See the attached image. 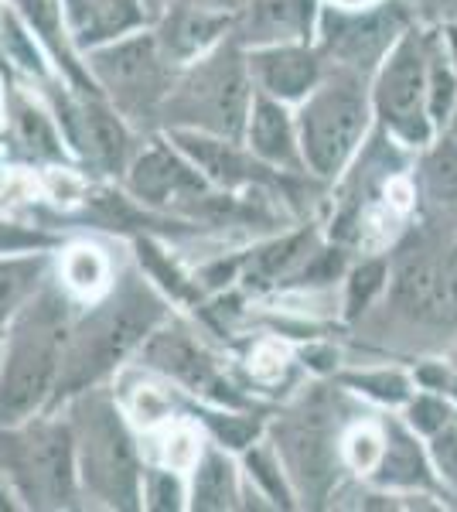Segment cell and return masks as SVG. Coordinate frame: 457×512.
<instances>
[{
  "instance_id": "2e32d148",
  "label": "cell",
  "mask_w": 457,
  "mask_h": 512,
  "mask_svg": "<svg viewBox=\"0 0 457 512\" xmlns=\"http://www.w3.org/2000/svg\"><path fill=\"white\" fill-rule=\"evenodd\" d=\"M157 45L174 65H185L205 55L212 45L232 31V14L215 7L195 4V0H171L164 14L151 24Z\"/></svg>"
},
{
  "instance_id": "f35d334b",
  "label": "cell",
  "mask_w": 457,
  "mask_h": 512,
  "mask_svg": "<svg viewBox=\"0 0 457 512\" xmlns=\"http://www.w3.org/2000/svg\"><path fill=\"white\" fill-rule=\"evenodd\" d=\"M447 59H451V65H454V72H457V24H451V28H447Z\"/></svg>"
},
{
  "instance_id": "cb8c5ba5",
  "label": "cell",
  "mask_w": 457,
  "mask_h": 512,
  "mask_svg": "<svg viewBox=\"0 0 457 512\" xmlns=\"http://www.w3.org/2000/svg\"><path fill=\"white\" fill-rule=\"evenodd\" d=\"M52 270H55V250L0 256V335L7 332V325L21 311V304L52 277Z\"/></svg>"
},
{
  "instance_id": "d6a6232c",
  "label": "cell",
  "mask_w": 457,
  "mask_h": 512,
  "mask_svg": "<svg viewBox=\"0 0 457 512\" xmlns=\"http://www.w3.org/2000/svg\"><path fill=\"white\" fill-rule=\"evenodd\" d=\"M246 468H249V475H253V482L263 485V492H267L270 499L290 506V489H287V478L280 475V458L267 444H253V451H246Z\"/></svg>"
},
{
  "instance_id": "44dd1931",
  "label": "cell",
  "mask_w": 457,
  "mask_h": 512,
  "mask_svg": "<svg viewBox=\"0 0 457 512\" xmlns=\"http://www.w3.org/2000/svg\"><path fill=\"white\" fill-rule=\"evenodd\" d=\"M4 4L28 24V31L45 48V55L52 59L58 76L69 82V86L82 89V93H96L93 79H89L86 65H82V55L72 45L69 31H65L62 0H4Z\"/></svg>"
},
{
  "instance_id": "d590c367",
  "label": "cell",
  "mask_w": 457,
  "mask_h": 512,
  "mask_svg": "<svg viewBox=\"0 0 457 512\" xmlns=\"http://www.w3.org/2000/svg\"><path fill=\"white\" fill-rule=\"evenodd\" d=\"M451 420H454L451 407H447L444 400H437V396H417V400L410 403V424L417 427L420 434H427V437L444 431Z\"/></svg>"
},
{
  "instance_id": "74e56055",
  "label": "cell",
  "mask_w": 457,
  "mask_h": 512,
  "mask_svg": "<svg viewBox=\"0 0 457 512\" xmlns=\"http://www.w3.org/2000/svg\"><path fill=\"white\" fill-rule=\"evenodd\" d=\"M444 274H447V291H451V301H454V311H457V243L451 256L444 260Z\"/></svg>"
},
{
  "instance_id": "9a60e30c",
  "label": "cell",
  "mask_w": 457,
  "mask_h": 512,
  "mask_svg": "<svg viewBox=\"0 0 457 512\" xmlns=\"http://www.w3.org/2000/svg\"><path fill=\"white\" fill-rule=\"evenodd\" d=\"M246 72L256 93L273 96L280 103H297L321 82V62L304 41L249 48Z\"/></svg>"
},
{
  "instance_id": "836d02e7",
  "label": "cell",
  "mask_w": 457,
  "mask_h": 512,
  "mask_svg": "<svg viewBox=\"0 0 457 512\" xmlns=\"http://www.w3.org/2000/svg\"><path fill=\"white\" fill-rule=\"evenodd\" d=\"M427 188L437 202L457 205V147H437L427 161Z\"/></svg>"
},
{
  "instance_id": "b9f144b4",
  "label": "cell",
  "mask_w": 457,
  "mask_h": 512,
  "mask_svg": "<svg viewBox=\"0 0 457 512\" xmlns=\"http://www.w3.org/2000/svg\"><path fill=\"white\" fill-rule=\"evenodd\" d=\"M342 4H362V0H342Z\"/></svg>"
},
{
  "instance_id": "30bf717a",
  "label": "cell",
  "mask_w": 457,
  "mask_h": 512,
  "mask_svg": "<svg viewBox=\"0 0 457 512\" xmlns=\"http://www.w3.org/2000/svg\"><path fill=\"white\" fill-rule=\"evenodd\" d=\"M134 362L144 373L171 379L181 390H188L191 396H202V400L215 403V407L236 410L239 403H243L239 393L219 376L215 359L205 352V345L198 342L185 325H178V321H171V318H164L161 325L144 338Z\"/></svg>"
},
{
  "instance_id": "d6986e66",
  "label": "cell",
  "mask_w": 457,
  "mask_h": 512,
  "mask_svg": "<svg viewBox=\"0 0 457 512\" xmlns=\"http://www.w3.org/2000/svg\"><path fill=\"white\" fill-rule=\"evenodd\" d=\"M243 147L256 161H263L273 171H301V147H297V123L287 113V106L273 96L253 93L249 117L243 127Z\"/></svg>"
},
{
  "instance_id": "6da1fadb",
  "label": "cell",
  "mask_w": 457,
  "mask_h": 512,
  "mask_svg": "<svg viewBox=\"0 0 457 512\" xmlns=\"http://www.w3.org/2000/svg\"><path fill=\"white\" fill-rule=\"evenodd\" d=\"M164 318H171V308L154 280L140 267H116L110 287L79 301L72 315L52 407H62L82 390L113 383Z\"/></svg>"
},
{
  "instance_id": "4dcf8cb0",
  "label": "cell",
  "mask_w": 457,
  "mask_h": 512,
  "mask_svg": "<svg viewBox=\"0 0 457 512\" xmlns=\"http://www.w3.org/2000/svg\"><path fill=\"white\" fill-rule=\"evenodd\" d=\"M202 424L209 427V434L215 437V444L232 451H243L256 441L260 424L253 417H239V414H222V410H202Z\"/></svg>"
},
{
  "instance_id": "7c38bea8",
  "label": "cell",
  "mask_w": 457,
  "mask_h": 512,
  "mask_svg": "<svg viewBox=\"0 0 457 512\" xmlns=\"http://www.w3.org/2000/svg\"><path fill=\"white\" fill-rule=\"evenodd\" d=\"M372 103L396 137L406 144H427L434 127L427 117V41L400 35L376 79Z\"/></svg>"
},
{
  "instance_id": "277c9868",
  "label": "cell",
  "mask_w": 457,
  "mask_h": 512,
  "mask_svg": "<svg viewBox=\"0 0 457 512\" xmlns=\"http://www.w3.org/2000/svg\"><path fill=\"white\" fill-rule=\"evenodd\" d=\"M0 478L14 495L18 509H82L69 417L52 407L18 420V424L0 427Z\"/></svg>"
},
{
  "instance_id": "7402d4cb",
  "label": "cell",
  "mask_w": 457,
  "mask_h": 512,
  "mask_svg": "<svg viewBox=\"0 0 457 512\" xmlns=\"http://www.w3.org/2000/svg\"><path fill=\"white\" fill-rule=\"evenodd\" d=\"M191 482H188V509L198 512H226L243 506V485L239 472L229 461V454L215 444L198 448V458L191 461Z\"/></svg>"
},
{
  "instance_id": "e0dca14e",
  "label": "cell",
  "mask_w": 457,
  "mask_h": 512,
  "mask_svg": "<svg viewBox=\"0 0 457 512\" xmlns=\"http://www.w3.org/2000/svg\"><path fill=\"white\" fill-rule=\"evenodd\" d=\"M62 14L79 55L151 24L144 0H62Z\"/></svg>"
},
{
  "instance_id": "60d3db41",
  "label": "cell",
  "mask_w": 457,
  "mask_h": 512,
  "mask_svg": "<svg viewBox=\"0 0 457 512\" xmlns=\"http://www.w3.org/2000/svg\"><path fill=\"white\" fill-rule=\"evenodd\" d=\"M4 171H7V168H4V161H0V185H4Z\"/></svg>"
},
{
  "instance_id": "3957f363",
  "label": "cell",
  "mask_w": 457,
  "mask_h": 512,
  "mask_svg": "<svg viewBox=\"0 0 457 512\" xmlns=\"http://www.w3.org/2000/svg\"><path fill=\"white\" fill-rule=\"evenodd\" d=\"M58 410L72 427L82 509H140L144 454L113 383L69 396Z\"/></svg>"
},
{
  "instance_id": "8fae6325",
  "label": "cell",
  "mask_w": 457,
  "mask_h": 512,
  "mask_svg": "<svg viewBox=\"0 0 457 512\" xmlns=\"http://www.w3.org/2000/svg\"><path fill=\"white\" fill-rule=\"evenodd\" d=\"M116 185L137 205L161 212V216H181L191 198L212 188L161 130L140 140L137 154L130 158L127 171H123Z\"/></svg>"
},
{
  "instance_id": "ba28073f",
  "label": "cell",
  "mask_w": 457,
  "mask_h": 512,
  "mask_svg": "<svg viewBox=\"0 0 457 512\" xmlns=\"http://www.w3.org/2000/svg\"><path fill=\"white\" fill-rule=\"evenodd\" d=\"M304 99L301 117L294 120L301 161L318 178H335L362 144L369 127V103L352 79H331L324 86L318 82Z\"/></svg>"
},
{
  "instance_id": "ffe728a7",
  "label": "cell",
  "mask_w": 457,
  "mask_h": 512,
  "mask_svg": "<svg viewBox=\"0 0 457 512\" xmlns=\"http://www.w3.org/2000/svg\"><path fill=\"white\" fill-rule=\"evenodd\" d=\"M396 304L410 318L420 321H454V301L447 291L444 260H437L430 250H406L400 270H396Z\"/></svg>"
},
{
  "instance_id": "e575fe53",
  "label": "cell",
  "mask_w": 457,
  "mask_h": 512,
  "mask_svg": "<svg viewBox=\"0 0 457 512\" xmlns=\"http://www.w3.org/2000/svg\"><path fill=\"white\" fill-rule=\"evenodd\" d=\"M348 386H359L362 393L376 396V400H386V403H403L410 396V383L400 376V373H362V376H345Z\"/></svg>"
},
{
  "instance_id": "7a4b0ae2",
  "label": "cell",
  "mask_w": 457,
  "mask_h": 512,
  "mask_svg": "<svg viewBox=\"0 0 457 512\" xmlns=\"http://www.w3.org/2000/svg\"><path fill=\"white\" fill-rule=\"evenodd\" d=\"M76 308L79 301L52 274L0 335V427L52 407Z\"/></svg>"
},
{
  "instance_id": "4fadbf2b",
  "label": "cell",
  "mask_w": 457,
  "mask_h": 512,
  "mask_svg": "<svg viewBox=\"0 0 457 512\" xmlns=\"http://www.w3.org/2000/svg\"><path fill=\"white\" fill-rule=\"evenodd\" d=\"M324 52L335 55L338 62L369 69L376 65L389 48L403 35V11L400 4H382L365 14H342L324 11Z\"/></svg>"
},
{
  "instance_id": "83f0119b",
  "label": "cell",
  "mask_w": 457,
  "mask_h": 512,
  "mask_svg": "<svg viewBox=\"0 0 457 512\" xmlns=\"http://www.w3.org/2000/svg\"><path fill=\"white\" fill-rule=\"evenodd\" d=\"M140 509L154 512H181L188 509V482L178 475V468L147 465L140 475Z\"/></svg>"
},
{
  "instance_id": "4316f807",
  "label": "cell",
  "mask_w": 457,
  "mask_h": 512,
  "mask_svg": "<svg viewBox=\"0 0 457 512\" xmlns=\"http://www.w3.org/2000/svg\"><path fill=\"white\" fill-rule=\"evenodd\" d=\"M307 243H311V236L297 233V236L277 239V243L253 250L243 263V280L249 287H267V284H273V280H280L304 260Z\"/></svg>"
},
{
  "instance_id": "8992f818",
  "label": "cell",
  "mask_w": 457,
  "mask_h": 512,
  "mask_svg": "<svg viewBox=\"0 0 457 512\" xmlns=\"http://www.w3.org/2000/svg\"><path fill=\"white\" fill-rule=\"evenodd\" d=\"M82 65H86L96 93L137 134H157V113L178 76V65L161 52L151 24L86 52Z\"/></svg>"
},
{
  "instance_id": "9c48e42d",
  "label": "cell",
  "mask_w": 457,
  "mask_h": 512,
  "mask_svg": "<svg viewBox=\"0 0 457 512\" xmlns=\"http://www.w3.org/2000/svg\"><path fill=\"white\" fill-rule=\"evenodd\" d=\"M0 161L14 168H76L45 99L18 76H0Z\"/></svg>"
},
{
  "instance_id": "52a82bcc",
  "label": "cell",
  "mask_w": 457,
  "mask_h": 512,
  "mask_svg": "<svg viewBox=\"0 0 457 512\" xmlns=\"http://www.w3.org/2000/svg\"><path fill=\"white\" fill-rule=\"evenodd\" d=\"M35 93L52 110L65 147L82 175L96 181H120L147 134H137L99 93H82L58 72L52 79L38 82Z\"/></svg>"
},
{
  "instance_id": "f1b7e54d",
  "label": "cell",
  "mask_w": 457,
  "mask_h": 512,
  "mask_svg": "<svg viewBox=\"0 0 457 512\" xmlns=\"http://www.w3.org/2000/svg\"><path fill=\"white\" fill-rule=\"evenodd\" d=\"M62 243H65V236L38 226V222L28 216L7 212L4 205H0V256L31 253V250H58Z\"/></svg>"
},
{
  "instance_id": "603a6c76",
  "label": "cell",
  "mask_w": 457,
  "mask_h": 512,
  "mask_svg": "<svg viewBox=\"0 0 457 512\" xmlns=\"http://www.w3.org/2000/svg\"><path fill=\"white\" fill-rule=\"evenodd\" d=\"M55 280L65 287L76 301H89V297L103 294L116 274L106 246L93 243V239H65L55 250Z\"/></svg>"
},
{
  "instance_id": "ab89813d",
  "label": "cell",
  "mask_w": 457,
  "mask_h": 512,
  "mask_svg": "<svg viewBox=\"0 0 457 512\" xmlns=\"http://www.w3.org/2000/svg\"><path fill=\"white\" fill-rule=\"evenodd\" d=\"M195 4L215 7V11H229V7H232V0H195Z\"/></svg>"
},
{
  "instance_id": "484cf974",
  "label": "cell",
  "mask_w": 457,
  "mask_h": 512,
  "mask_svg": "<svg viewBox=\"0 0 457 512\" xmlns=\"http://www.w3.org/2000/svg\"><path fill=\"white\" fill-rule=\"evenodd\" d=\"M280 454H284L287 468L294 478H301L304 489L307 485H321L328 482V444H324V437L318 431V424L314 420H297V424H287L284 431H280Z\"/></svg>"
},
{
  "instance_id": "5b68a950",
  "label": "cell",
  "mask_w": 457,
  "mask_h": 512,
  "mask_svg": "<svg viewBox=\"0 0 457 512\" xmlns=\"http://www.w3.org/2000/svg\"><path fill=\"white\" fill-rule=\"evenodd\" d=\"M253 93L246 48L226 35L205 55L178 65V76L157 113V130H202V134L243 140Z\"/></svg>"
},
{
  "instance_id": "f546056e",
  "label": "cell",
  "mask_w": 457,
  "mask_h": 512,
  "mask_svg": "<svg viewBox=\"0 0 457 512\" xmlns=\"http://www.w3.org/2000/svg\"><path fill=\"white\" fill-rule=\"evenodd\" d=\"M457 106V72L451 59L427 48V117L430 123H447Z\"/></svg>"
},
{
  "instance_id": "8d00e7d4",
  "label": "cell",
  "mask_w": 457,
  "mask_h": 512,
  "mask_svg": "<svg viewBox=\"0 0 457 512\" xmlns=\"http://www.w3.org/2000/svg\"><path fill=\"white\" fill-rule=\"evenodd\" d=\"M434 461H437L440 472H444L447 482L457 489V424L454 420L444 427V431L434 434Z\"/></svg>"
},
{
  "instance_id": "ac0fdd59",
  "label": "cell",
  "mask_w": 457,
  "mask_h": 512,
  "mask_svg": "<svg viewBox=\"0 0 457 512\" xmlns=\"http://www.w3.org/2000/svg\"><path fill=\"white\" fill-rule=\"evenodd\" d=\"M314 18L318 0H249L246 11L232 18V38L243 48L307 41Z\"/></svg>"
},
{
  "instance_id": "1f68e13d",
  "label": "cell",
  "mask_w": 457,
  "mask_h": 512,
  "mask_svg": "<svg viewBox=\"0 0 457 512\" xmlns=\"http://www.w3.org/2000/svg\"><path fill=\"white\" fill-rule=\"evenodd\" d=\"M386 260H362L359 267L352 270V277H348V318L362 315L365 308L372 304V297L382 291V284H386Z\"/></svg>"
},
{
  "instance_id": "5bb4252c",
  "label": "cell",
  "mask_w": 457,
  "mask_h": 512,
  "mask_svg": "<svg viewBox=\"0 0 457 512\" xmlns=\"http://www.w3.org/2000/svg\"><path fill=\"white\" fill-rule=\"evenodd\" d=\"M164 137L178 147L185 158L195 164L198 175L209 181L219 192H239V188L267 185L270 171L263 161H256L253 154L243 147V140L202 134V130H161Z\"/></svg>"
},
{
  "instance_id": "d4e9b609",
  "label": "cell",
  "mask_w": 457,
  "mask_h": 512,
  "mask_svg": "<svg viewBox=\"0 0 457 512\" xmlns=\"http://www.w3.org/2000/svg\"><path fill=\"white\" fill-rule=\"evenodd\" d=\"M376 482L389 485V489H430L434 485L417 437L400 424H389V441L376 465Z\"/></svg>"
}]
</instances>
